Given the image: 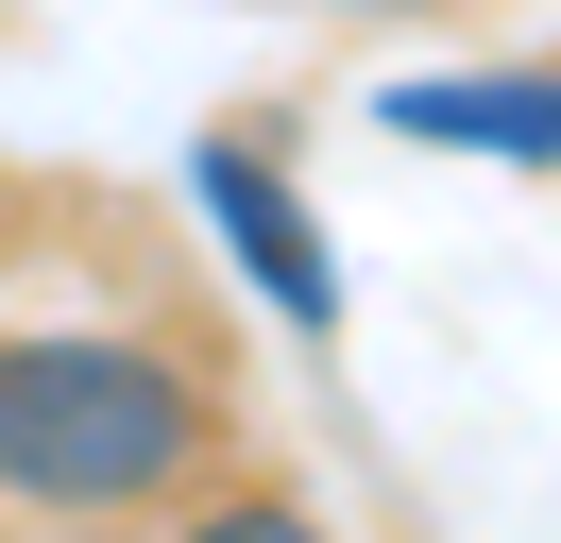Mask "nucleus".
<instances>
[{"label": "nucleus", "mask_w": 561, "mask_h": 543, "mask_svg": "<svg viewBox=\"0 0 561 543\" xmlns=\"http://www.w3.org/2000/svg\"><path fill=\"white\" fill-rule=\"evenodd\" d=\"M391 119L443 153H561V85H409Z\"/></svg>", "instance_id": "nucleus-2"}, {"label": "nucleus", "mask_w": 561, "mask_h": 543, "mask_svg": "<svg viewBox=\"0 0 561 543\" xmlns=\"http://www.w3.org/2000/svg\"><path fill=\"white\" fill-rule=\"evenodd\" d=\"M205 204H221V221L255 238V272H273V289H289V305H307V323H323V255H307V221H289V204L255 187L239 153H205Z\"/></svg>", "instance_id": "nucleus-3"}, {"label": "nucleus", "mask_w": 561, "mask_h": 543, "mask_svg": "<svg viewBox=\"0 0 561 543\" xmlns=\"http://www.w3.org/2000/svg\"><path fill=\"white\" fill-rule=\"evenodd\" d=\"M205 459V391L137 339H0V493L137 509Z\"/></svg>", "instance_id": "nucleus-1"}, {"label": "nucleus", "mask_w": 561, "mask_h": 543, "mask_svg": "<svg viewBox=\"0 0 561 543\" xmlns=\"http://www.w3.org/2000/svg\"><path fill=\"white\" fill-rule=\"evenodd\" d=\"M187 543H323V527H307V509H289V493H239V509H205V527H187Z\"/></svg>", "instance_id": "nucleus-4"}]
</instances>
